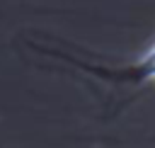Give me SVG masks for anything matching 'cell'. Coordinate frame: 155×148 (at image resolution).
I'll list each match as a JSON object with an SVG mask.
<instances>
[{
    "label": "cell",
    "mask_w": 155,
    "mask_h": 148,
    "mask_svg": "<svg viewBox=\"0 0 155 148\" xmlns=\"http://www.w3.org/2000/svg\"><path fill=\"white\" fill-rule=\"evenodd\" d=\"M85 70L90 73H97V75H104L109 80H124V82H148V80H155V46H150L140 61L126 70H107V68H94V66H82Z\"/></svg>",
    "instance_id": "6da1fadb"
}]
</instances>
